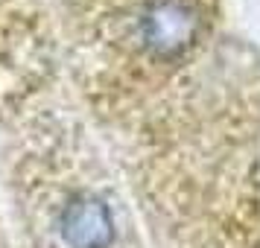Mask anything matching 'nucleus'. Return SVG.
Here are the masks:
<instances>
[{"label": "nucleus", "instance_id": "obj_1", "mask_svg": "<svg viewBox=\"0 0 260 248\" xmlns=\"http://www.w3.org/2000/svg\"><path fill=\"white\" fill-rule=\"evenodd\" d=\"M64 239L73 248H108L111 242V216L96 199H76L64 210Z\"/></svg>", "mask_w": 260, "mask_h": 248}]
</instances>
